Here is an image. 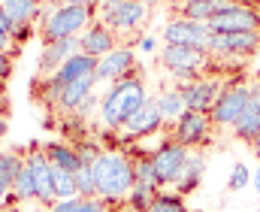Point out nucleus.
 <instances>
[{"label": "nucleus", "instance_id": "obj_1", "mask_svg": "<svg viewBox=\"0 0 260 212\" xmlns=\"http://www.w3.org/2000/svg\"><path fill=\"white\" fill-rule=\"evenodd\" d=\"M94 182H97V197L106 200L109 206L127 200L130 188L136 185L133 179V164L124 152H100V158L91 164Z\"/></svg>", "mask_w": 260, "mask_h": 212}, {"label": "nucleus", "instance_id": "obj_2", "mask_svg": "<svg viewBox=\"0 0 260 212\" xmlns=\"http://www.w3.org/2000/svg\"><path fill=\"white\" fill-rule=\"evenodd\" d=\"M145 100H148V91H145L142 76H130V79H121V82H112L109 91L100 100V122H103V128H112V131L124 128V122Z\"/></svg>", "mask_w": 260, "mask_h": 212}, {"label": "nucleus", "instance_id": "obj_3", "mask_svg": "<svg viewBox=\"0 0 260 212\" xmlns=\"http://www.w3.org/2000/svg\"><path fill=\"white\" fill-rule=\"evenodd\" d=\"M251 85L248 76H236V79H224V88L212 106V125L215 128H233L239 122V115L245 112L248 106V97H251Z\"/></svg>", "mask_w": 260, "mask_h": 212}, {"label": "nucleus", "instance_id": "obj_4", "mask_svg": "<svg viewBox=\"0 0 260 212\" xmlns=\"http://www.w3.org/2000/svg\"><path fill=\"white\" fill-rule=\"evenodd\" d=\"M94 24V9H82V6H55L43 24V46L46 43H58L70 37H82L88 27Z\"/></svg>", "mask_w": 260, "mask_h": 212}, {"label": "nucleus", "instance_id": "obj_5", "mask_svg": "<svg viewBox=\"0 0 260 212\" xmlns=\"http://www.w3.org/2000/svg\"><path fill=\"white\" fill-rule=\"evenodd\" d=\"M151 158H154V170H157V185H160V191H164V188H173V185H176V179H179V173L185 170L191 152H188L182 142H176L173 137H167V140L151 152Z\"/></svg>", "mask_w": 260, "mask_h": 212}, {"label": "nucleus", "instance_id": "obj_6", "mask_svg": "<svg viewBox=\"0 0 260 212\" xmlns=\"http://www.w3.org/2000/svg\"><path fill=\"white\" fill-rule=\"evenodd\" d=\"M212 34H260V12L254 3H236L209 21Z\"/></svg>", "mask_w": 260, "mask_h": 212}, {"label": "nucleus", "instance_id": "obj_7", "mask_svg": "<svg viewBox=\"0 0 260 212\" xmlns=\"http://www.w3.org/2000/svg\"><path fill=\"white\" fill-rule=\"evenodd\" d=\"M160 37H164V46H194V49H203V52H209V43H212L209 24L188 21V18H179V15H173L167 21Z\"/></svg>", "mask_w": 260, "mask_h": 212}, {"label": "nucleus", "instance_id": "obj_8", "mask_svg": "<svg viewBox=\"0 0 260 212\" xmlns=\"http://www.w3.org/2000/svg\"><path fill=\"white\" fill-rule=\"evenodd\" d=\"M212 115L209 112H194V109H185L173 128H170V137L176 142H182L185 148H194V145H206L209 134H212Z\"/></svg>", "mask_w": 260, "mask_h": 212}, {"label": "nucleus", "instance_id": "obj_9", "mask_svg": "<svg viewBox=\"0 0 260 212\" xmlns=\"http://www.w3.org/2000/svg\"><path fill=\"white\" fill-rule=\"evenodd\" d=\"M257 52H260V34H212V43H209L212 61L215 58L236 61V58H251Z\"/></svg>", "mask_w": 260, "mask_h": 212}, {"label": "nucleus", "instance_id": "obj_10", "mask_svg": "<svg viewBox=\"0 0 260 212\" xmlns=\"http://www.w3.org/2000/svg\"><path fill=\"white\" fill-rule=\"evenodd\" d=\"M148 18V6L139 3V0H124L118 6H109V9H100V21L106 27H112L115 34H133L145 24Z\"/></svg>", "mask_w": 260, "mask_h": 212}, {"label": "nucleus", "instance_id": "obj_11", "mask_svg": "<svg viewBox=\"0 0 260 212\" xmlns=\"http://www.w3.org/2000/svg\"><path fill=\"white\" fill-rule=\"evenodd\" d=\"M182 100H185V109H194V112H212L221 88H224V79L221 76H203L197 82H188V85H176Z\"/></svg>", "mask_w": 260, "mask_h": 212}, {"label": "nucleus", "instance_id": "obj_12", "mask_svg": "<svg viewBox=\"0 0 260 212\" xmlns=\"http://www.w3.org/2000/svg\"><path fill=\"white\" fill-rule=\"evenodd\" d=\"M24 164L30 167L34 173V185H37V200L46 203V206H55L58 197H55V185H52V161L46 155L43 145H34L24 152Z\"/></svg>", "mask_w": 260, "mask_h": 212}, {"label": "nucleus", "instance_id": "obj_13", "mask_svg": "<svg viewBox=\"0 0 260 212\" xmlns=\"http://www.w3.org/2000/svg\"><path fill=\"white\" fill-rule=\"evenodd\" d=\"M139 64H136V55L130 46H118L115 52L103 55L97 61V82H121V79H130V76H139Z\"/></svg>", "mask_w": 260, "mask_h": 212}, {"label": "nucleus", "instance_id": "obj_14", "mask_svg": "<svg viewBox=\"0 0 260 212\" xmlns=\"http://www.w3.org/2000/svg\"><path fill=\"white\" fill-rule=\"evenodd\" d=\"M157 61L167 67V70H209L212 64V55L203 52V49H194V46H164Z\"/></svg>", "mask_w": 260, "mask_h": 212}, {"label": "nucleus", "instance_id": "obj_15", "mask_svg": "<svg viewBox=\"0 0 260 212\" xmlns=\"http://www.w3.org/2000/svg\"><path fill=\"white\" fill-rule=\"evenodd\" d=\"M164 128V115H160V109H157V100H145L133 115H130L127 122H124V140H142V137H151V134H157Z\"/></svg>", "mask_w": 260, "mask_h": 212}, {"label": "nucleus", "instance_id": "obj_16", "mask_svg": "<svg viewBox=\"0 0 260 212\" xmlns=\"http://www.w3.org/2000/svg\"><path fill=\"white\" fill-rule=\"evenodd\" d=\"M239 0H176L173 3V12L179 18H188V21H203L209 24L218 12L224 9H233Z\"/></svg>", "mask_w": 260, "mask_h": 212}, {"label": "nucleus", "instance_id": "obj_17", "mask_svg": "<svg viewBox=\"0 0 260 212\" xmlns=\"http://www.w3.org/2000/svg\"><path fill=\"white\" fill-rule=\"evenodd\" d=\"M76 52H82L79 46V37H70V40H58V43H46L40 58H37V73L40 76H52V73L61 70L67 58H73Z\"/></svg>", "mask_w": 260, "mask_h": 212}, {"label": "nucleus", "instance_id": "obj_18", "mask_svg": "<svg viewBox=\"0 0 260 212\" xmlns=\"http://www.w3.org/2000/svg\"><path fill=\"white\" fill-rule=\"evenodd\" d=\"M79 46H82L85 55H91V58L100 61L103 55H109V52L118 49V34H115L112 27H106L103 21H94V24L79 37Z\"/></svg>", "mask_w": 260, "mask_h": 212}, {"label": "nucleus", "instance_id": "obj_19", "mask_svg": "<svg viewBox=\"0 0 260 212\" xmlns=\"http://www.w3.org/2000/svg\"><path fill=\"white\" fill-rule=\"evenodd\" d=\"M257 134H260V79L251 85L248 106H245V112L239 115V122L233 125V137L242 140L245 145H254Z\"/></svg>", "mask_w": 260, "mask_h": 212}, {"label": "nucleus", "instance_id": "obj_20", "mask_svg": "<svg viewBox=\"0 0 260 212\" xmlns=\"http://www.w3.org/2000/svg\"><path fill=\"white\" fill-rule=\"evenodd\" d=\"M52 76H55V82H61V85L79 82V79H85V76H97V58H91V55H85V52H76L73 58H67L64 64H61V70L52 73Z\"/></svg>", "mask_w": 260, "mask_h": 212}, {"label": "nucleus", "instance_id": "obj_21", "mask_svg": "<svg viewBox=\"0 0 260 212\" xmlns=\"http://www.w3.org/2000/svg\"><path fill=\"white\" fill-rule=\"evenodd\" d=\"M0 6L9 18L12 31H18V27H27V24L37 21V15L43 9V0H0Z\"/></svg>", "mask_w": 260, "mask_h": 212}, {"label": "nucleus", "instance_id": "obj_22", "mask_svg": "<svg viewBox=\"0 0 260 212\" xmlns=\"http://www.w3.org/2000/svg\"><path fill=\"white\" fill-rule=\"evenodd\" d=\"M94 85H97V76H85V79H79V82H70L64 85V97H61V112H79L82 109V103L94 94Z\"/></svg>", "mask_w": 260, "mask_h": 212}, {"label": "nucleus", "instance_id": "obj_23", "mask_svg": "<svg viewBox=\"0 0 260 212\" xmlns=\"http://www.w3.org/2000/svg\"><path fill=\"white\" fill-rule=\"evenodd\" d=\"M203 173H206V158H203V155H191L188 164H185V170L179 173L173 191H179L182 197H185V194H194L197 188H200V182H203Z\"/></svg>", "mask_w": 260, "mask_h": 212}, {"label": "nucleus", "instance_id": "obj_24", "mask_svg": "<svg viewBox=\"0 0 260 212\" xmlns=\"http://www.w3.org/2000/svg\"><path fill=\"white\" fill-rule=\"evenodd\" d=\"M43 148H46L52 167H61V170H67V173H79V170L85 167L82 158H79V152H76V145H67V142H49V145H43Z\"/></svg>", "mask_w": 260, "mask_h": 212}, {"label": "nucleus", "instance_id": "obj_25", "mask_svg": "<svg viewBox=\"0 0 260 212\" xmlns=\"http://www.w3.org/2000/svg\"><path fill=\"white\" fill-rule=\"evenodd\" d=\"M130 164H133V179H136L139 185L160 188V185H157V170H154V158H151V152H136V155L130 158Z\"/></svg>", "mask_w": 260, "mask_h": 212}, {"label": "nucleus", "instance_id": "obj_26", "mask_svg": "<svg viewBox=\"0 0 260 212\" xmlns=\"http://www.w3.org/2000/svg\"><path fill=\"white\" fill-rule=\"evenodd\" d=\"M154 100H157V109H160L164 122H170V125H173V122L185 112V100H182L179 88H167V91H160Z\"/></svg>", "mask_w": 260, "mask_h": 212}, {"label": "nucleus", "instance_id": "obj_27", "mask_svg": "<svg viewBox=\"0 0 260 212\" xmlns=\"http://www.w3.org/2000/svg\"><path fill=\"white\" fill-rule=\"evenodd\" d=\"M52 185H55V197H58V200H73V197H79L76 173H67L61 167H52Z\"/></svg>", "mask_w": 260, "mask_h": 212}, {"label": "nucleus", "instance_id": "obj_28", "mask_svg": "<svg viewBox=\"0 0 260 212\" xmlns=\"http://www.w3.org/2000/svg\"><path fill=\"white\" fill-rule=\"evenodd\" d=\"M157 194H160V188H148V185H139V182H136V185L130 188V194H127L124 203H127L130 212H148V206L154 203Z\"/></svg>", "mask_w": 260, "mask_h": 212}, {"label": "nucleus", "instance_id": "obj_29", "mask_svg": "<svg viewBox=\"0 0 260 212\" xmlns=\"http://www.w3.org/2000/svg\"><path fill=\"white\" fill-rule=\"evenodd\" d=\"M148 212H191V209H188V203H185V197H182L179 191L164 188V191L154 197V203L148 206Z\"/></svg>", "mask_w": 260, "mask_h": 212}, {"label": "nucleus", "instance_id": "obj_30", "mask_svg": "<svg viewBox=\"0 0 260 212\" xmlns=\"http://www.w3.org/2000/svg\"><path fill=\"white\" fill-rule=\"evenodd\" d=\"M12 197H15V203L37 200V185H34V173H30L27 164H24V170L15 176V182H12Z\"/></svg>", "mask_w": 260, "mask_h": 212}, {"label": "nucleus", "instance_id": "obj_31", "mask_svg": "<svg viewBox=\"0 0 260 212\" xmlns=\"http://www.w3.org/2000/svg\"><path fill=\"white\" fill-rule=\"evenodd\" d=\"M21 170H24V152H0V176L9 188Z\"/></svg>", "mask_w": 260, "mask_h": 212}, {"label": "nucleus", "instance_id": "obj_32", "mask_svg": "<svg viewBox=\"0 0 260 212\" xmlns=\"http://www.w3.org/2000/svg\"><path fill=\"white\" fill-rule=\"evenodd\" d=\"M76 188H79V197H85V200L97 197V182H94V170L91 167H82L76 173Z\"/></svg>", "mask_w": 260, "mask_h": 212}, {"label": "nucleus", "instance_id": "obj_33", "mask_svg": "<svg viewBox=\"0 0 260 212\" xmlns=\"http://www.w3.org/2000/svg\"><path fill=\"white\" fill-rule=\"evenodd\" d=\"M230 191H242V188H248L251 185V170L242 164V161H236L233 164V173H230Z\"/></svg>", "mask_w": 260, "mask_h": 212}, {"label": "nucleus", "instance_id": "obj_34", "mask_svg": "<svg viewBox=\"0 0 260 212\" xmlns=\"http://www.w3.org/2000/svg\"><path fill=\"white\" fill-rule=\"evenodd\" d=\"M0 52H9L12 58H18L15 43H12V24H9V18H6V12H3V6H0Z\"/></svg>", "mask_w": 260, "mask_h": 212}, {"label": "nucleus", "instance_id": "obj_35", "mask_svg": "<svg viewBox=\"0 0 260 212\" xmlns=\"http://www.w3.org/2000/svg\"><path fill=\"white\" fill-rule=\"evenodd\" d=\"M49 212H82V197H73V200H58L55 206H49Z\"/></svg>", "mask_w": 260, "mask_h": 212}, {"label": "nucleus", "instance_id": "obj_36", "mask_svg": "<svg viewBox=\"0 0 260 212\" xmlns=\"http://www.w3.org/2000/svg\"><path fill=\"white\" fill-rule=\"evenodd\" d=\"M82 212H109V203L100 200V197H91V200L82 197Z\"/></svg>", "mask_w": 260, "mask_h": 212}, {"label": "nucleus", "instance_id": "obj_37", "mask_svg": "<svg viewBox=\"0 0 260 212\" xmlns=\"http://www.w3.org/2000/svg\"><path fill=\"white\" fill-rule=\"evenodd\" d=\"M15 70V64H12V55L9 52H0V82H6L9 76Z\"/></svg>", "mask_w": 260, "mask_h": 212}, {"label": "nucleus", "instance_id": "obj_38", "mask_svg": "<svg viewBox=\"0 0 260 212\" xmlns=\"http://www.w3.org/2000/svg\"><path fill=\"white\" fill-rule=\"evenodd\" d=\"M58 6H82V9H100V0H55Z\"/></svg>", "mask_w": 260, "mask_h": 212}, {"label": "nucleus", "instance_id": "obj_39", "mask_svg": "<svg viewBox=\"0 0 260 212\" xmlns=\"http://www.w3.org/2000/svg\"><path fill=\"white\" fill-rule=\"evenodd\" d=\"M0 203H6V206H12V203H15V197H12V188L3 182V176H0Z\"/></svg>", "mask_w": 260, "mask_h": 212}, {"label": "nucleus", "instance_id": "obj_40", "mask_svg": "<svg viewBox=\"0 0 260 212\" xmlns=\"http://www.w3.org/2000/svg\"><path fill=\"white\" fill-rule=\"evenodd\" d=\"M6 131H9V118H6V112L0 109V140L6 137Z\"/></svg>", "mask_w": 260, "mask_h": 212}, {"label": "nucleus", "instance_id": "obj_41", "mask_svg": "<svg viewBox=\"0 0 260 212\" xmlns=\"http://www.w3.org/2000/svg\"><path fill=\"white\" fill-rule=\"evenodd\" d=\"M0 109L3 112L9 109V103H6V82H0Z\"/></svg>", "mask_w": 260, "mask_h": 212}, {"label": "nucleus", "instance_id": "obj_42", "mask_svg": "<svg viewBox=\"0 0 260 212\" xmlns=\"http://www.w3.org/2000/svg\"><path fill=\"white\" fill-rule=\"evenodd\" d=\"M139 46H142V52H154V37H145Z\"/></svg>", "mask_w": 260, "mask_h": 212}, {"label": "nucleus", "instance_id": "obj_43", "mask_svg": "<svg viewBox=\"0 0 260 212\" xmlns=\"http://www.w3.org/2000/svg\"><path fill=\"white\" fill-rule=\"evenodd\" d=\"M118 3H124V0H100V9H109V6H118Z\"/></svg>", "mask_w": 260, "mask_h": 212}, {"label": "nucleus", "instance_id": "obj_44", "mask_svg": "<svg viewBox=\"0 0 260 212\" xmlns=\"http://www.w3.org/2000/svg\"><path fill=\"white\" fill-rule=\"evenodd\" d=\"M251 185L260 191V167H257V173H251Z\"/></svg>", "mask_w": 260, "mask_h": 212}, {"label": "nucleus", "instance_id": "obj_45", "mask_svg": "<svg viewBox=\"0 0 260 212\" xmlns=\"http://www.w3.org/2000/svg\"><path fill=\"white\" fill-rule=\"evenodd\" d=\"M251 152H254V155L260 158V134H257V140H254V145H251Z\"/></svg>", "mask_w": 260, "mask_h": 212}, {"label": "nucleus", "instance_id": "obj_46", "mask_svg": "<svg viewBox=\"0 0 260 212\" xmlns=\"http://www.w3.org/2000/svg\"><path fill=\"white\" fill-rule=\"evenodd\" d=\"M139 3H145V6L151 9V6H157V3H164V0H139Z\"/></svg>", "mask_w": 260, "mask_h": 212}, {"label": "nucleus", "instance_id": "obj_47", "mask_svg": "<svg viewBox=\"0 0 260 212\" xmlns=\"http://www.w3.org/2000/svg\"><path fill=\"white\" fill-rule=\"evenodd\" d=\"M0 212H18V209H12V206H3V209H0Z\"/></svg>", "mask_w": 260, "mask_h": 212}, {"label": "nucleus", "instance_id": "obj_48", "mask_svg": "<svg viewBox=\"0 0 260 212\" xmlns=\"http://www.w3.org/2000/svg\"><path fill=\"white\" fill-rule=\"evenodd\" d=\"M239 3H245V0H239Z\"/></svg>", "mask_w": 260, "mask_h": 212}, {"label": "nucleus", "instance_id": "obj_49", "mask_svg": "<svg viewBox=\"0 0 260 212\" xmlns=\"http://www.w3.org/2000/svg\"><path fill=\"white\" fill-rule=\"evenodd\" d=\"M0 152H3V148H0Z\"/></svg>", "mask_w": 260, "mask_h": 212}]
</instances>
